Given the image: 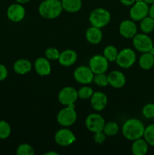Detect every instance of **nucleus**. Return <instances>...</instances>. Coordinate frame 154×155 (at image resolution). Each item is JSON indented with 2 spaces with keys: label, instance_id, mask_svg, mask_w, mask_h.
I'll use <instances>...</instances> for the list:
<instances>
[{
  "label": "nucleus",
  "instance_id": "c9c22d12",
  "mask_svg": "<svg viewBox=\"0 0 154 155\" xmlns=\"http://www.w3.org/2000/svg\"><path fill=\"white\" fill-rule=\"evenodd\" d=\"M120 2L122 3L123 5L125 6H131L134 2H136V0H119Z\"/></svg>",
  "mask_w": 154,
  "mask_h": 155
},
{
  "label": "nucleus",
  "instance_id": "dca6fc26",
  "mask_svg": "<svg viewBox=\"0 0 154 155\" xmlns=\"http://www.w3.org/2000/svg\"><path fill=\"white\" fill-rule=\"evenodd\" d=\"M34 68L36 74L41 77H46L51 72V64L49 60L45 57H39L36 58L34 63Z\"/></svg>",
  "mask_w": 154,
  "mask_h": 155
},
{
  "label": "nucleus",
  "instance_id": "423d86ee",
  "mask_svg": "<svg viewBox=\"0 0 154 155\" xmlns=\"http://www.w3.org/2000/svg\"><path fill=\"white\" fill-rule=\"evenodd\" d=\"M149 5L145 2H135L131 6L129 11V16L134 21H140L142 19L149 15Z\"/></svg>",
  "mask_w": 154,
  "mask_h": 155
},
{
  "label": "nucleus",
  "instance_id": "7c9ffc66",
  "mask_svg": "<svg viewBox=\"0 0 154 155\" xmlns=\"http://www.w3.org/2000/svg\"><path fill=\"white\" fill-rule=\"evenodd\" d=\"M93 82L97 86H100V87H105L107 85H109L108 77H107V75L106 74V73L95 74Z\"/></svg>",
  "mask_w": 154,
  "mask_h": 155
},
{
  "label": "nucleus",
  "instance_id": "ddd939ff",
  "mask_svg": "<svg viewBox=\"0 0 154 155\" xmlns=\"http://www.w3.org/2000/svg\"><path fill=\"white\" fill-rule=\"evenodd\" d=\"M26 10L22 4L14 3L8 8L7 16L8 19L12 22L18 23L23 21L25 18Z\"/></svg>",
  "mask_w": 154,
  "mask_h": 155
},
{
  "label": "nucleus",
  "instance_id": "f3484780",
  "mask_svg": "<svg viewBox=\"0 0 154 155\" xmlns=\"http://www.w3.org/2000/svg\"><path fill=\"white\" fill-rule=\"evenodd\" d=\"M78 59L77 53L72 49H66L60 53L58 61L63 67H71L75 64Z\"/></svg>",
  "mask_w": 154,
  "mask_h": 155
},
{
  "label": "nucleus",
  "instance_id": "393cba45",
  "mask_svg": "<svg viewBox=\"0 0 154 155\" xmlns=\"http://www.w3.org/2000/svg\"><path fill=\"white\" fill-rule=\"evenodd\" d=\"M118 54H119V51L116 47H115L114 45H110L104 48L103 55L108 60L109 62H113L116 61Z\"/></svg>",
  "mask_w": 154,
  "mask_h": 155
},
{
  "label": "nucleus",
  "instance_id": "a211bd4d",
  "mask_svg": "<svg viewBox=\"0 0 154 155\" xmlns=\"http://www.w3.org/2000/svg\"><path fill=\"white\" fill-rule=\"evenodd\" d=\"M109 85L115 89H121L126 83L125 74L119 71H113L107 75Z\"/></svg>",
  "mask_w": 154,
  "mask_h": 155
},
{
  "label": "nucleus",
  "instance_id": "4c0bfd02",
  "mask_svg": "<svg viewBox=\"0 0 154 155\" xmlns=\"http://www.w3.org/2000/svg\"><path fill=\"white\" fill-rule=\"evenodd\" d=\"M15 1L17 2L18 3H20V4H26V3L29 2L30 1H31V0H15Z\"/></svg>",
  "mask_w": 154,
  "mask_h": 155
},
{
  "label": "nucleus",
  "instance_id": "79ce46f5",
  "mask_svg": "<svg viewBox=\"0 0 154 155\" xmlns=\"http://www.w3.org/2000/svg\"><path fill=\"white\" fill-rule=\"evenodd\" d=\"M59 1H61V0H59Z\"/></svg>",
  "mask_w": 154,
  "mask_h": 155
},
{
  "label": "nucleus",
  "instance_id": "f704fd0d",
  "mask_svg": "<svg viewBox=\"0 0 154 155\" xmlns=\"http://www.w3.org/2000/svg\"><path fill=\"white\" fill-rule=\"evenodd\" d=\"M8 70L7 68L4 64H0V81L5 80L8 77Z\"/></svg>",
  "mask_w": 154,
  "mask_h": 155
},
{
  "label": "nucleus",
  "instance_id": "cd10ccee",
  "mask_svg": "<svg viewBox=\"0 0 154 155\" xmlns=\"http://www.w3.org/2000/svg\"><path fill=\"white\" fill-rule=\"evenodd\" d=\"M16 154L18 155H34L35 150L32 145L27 143H23L18 147Z\"/></svg>",
  "mask_w": 154,
  "mask_h": 155
},
{
  "label": "nucleus",
  "instance_id": "f8f14e48",
  "mask_svg": "<svg viewBox=\"0 0 154 155\" xmlns=\"http://www.w3.org/2000/svg\"><path fill=\"white\" fill-rule=\"evenodd\" d=\"M89 68L95 74H104L109 68V61L104 55L95 54L89 60Z\"/></svg>",
  "mask_w": 154,
  "mask_h": 155
},
{
  "label": "nucleus",
  "instance_id": "2f4dec72",
  "mask_svg": "<svg viewBox=\"0 0 154 155\" xmlns=\"http://www.w3.org/2000/svg\"><path fill=\"white\" fill-rule=\"evenodd\" d=\"M142 114L146 119H153L154 118V104L149 103L143 106L142 109Z\"/></svg>",
  "mask_w": 154,
  "mask_h": 155
},
{
  "label": "nucleus",
  "instance_id": "e433bc0d",
  "mask_svg": "<svg viewBox=\"0 0 154 155\" xmlns=\"http://www.w3.org/2000/svg\"><path fill=\"white\" fill-rule=\"evenodd\" d=\"M149 16H150L151 18L154 19V3H152L150 7H149Z\"/></svg>",
  "mask_w": 154,
  "mask_h": 155
},
{
  "label": "nucleus",
  "instance_id": "20e7f679",
  "mask_svg": "<svg viewBox=\"0 0 154 155\" xmlns=\"http://www.w3.org/2000/svg\"><path fill=\"white\" fill-rule=\"evenodd\" d=\"M77 120V113L75 105L65 106L58 112L57 115V121L61 127H69L73 125Z\"/></svg>",
  "mask_w": 154,
  "mask_h": 155
},
{
  "label": "nucleus",
  "instance_id": "ea45409f",
  "mask_svg": "<svg viewBox=\"0 0 154 155\" xmlns=\"http://www.w3.org/2000/svg\"><path fill=\"white\" fill-rule=\"evenodd\" d=\"M143 1L148 5H152V3H154V0H143Z\"/></svg>",
  "mask_w": 154,
  "mask_h": 155
},
{
  "label": "nucleus",
  "instance_id": "aec40b11",
  "mask_svg": "<svg viewBox=\"0 0 154 155\" xmlns=\"http://www.w3.org/2000/svg\"><path fill=\"white\" fill-rule=\"evenodd\" d=\"M131 149L134 155H145L148 152L149 144L144 139L140 138L133 141Z\"/></svg>",
  "mask_w": 154,
  "mask_h": 155
},
{
  "label": "nucleus",
  "instance_id": "0eeeda50",
  "mask_svg": "<svg viewBox=\"0 0 154 155\" xmlns=\"http://www.w3.org/2000/svg\"><path fill=\"white\" fill-rule=\"evenodd\" d=\"M54 141L62 147L69 146L76 141L75 134L66 127L60 129L54 134Z\"/></svg>",
  "mask_w": 154,
  "mask_h": 155
},
{
  "label": "nucleus",
  "instance_id": "4be33fe9",
  "mask_svg": "<svg viewBox=\"0 0 154 155\" xmlns=\"http://www.w3.org/2000/svg\"><path fill=\"white\" fill-rule=\"evenodd\" d=\"M63 10L69 13H75L80 11L82 6V0H61Z\"/></svg>",
  "mask_w": 154,
  "mask_h": 155
},
{
  "label": "nucleus",
  "instance_id": "a19ab883",
  "mask_svg": "<svg viewBox=\"0 0 154 155\" xmlns=\"http://www.w3.org/2000/svg\"><path fill=\"white\" fill-rule=\"evenodd\" d=\"M149 52L150 53V54H153V55H154V46H152V48H150V50H149Z\"/></svg>",
  "mask_w": 154,
  "mask_h": 155
},
{
  "label": "nucleus",
  "instance_id": "c756f323",
  "mask_svg": "<svg viewBox=\"0 0 154 155\" xmlns=\"http://www.w3.org/2000/svg\"><path fill=\"white\" fill-rule=\"evenodd\" d=\"M78 96L79 98L82 100H88L90 99L91 97L92 96L94 93V90L92 88L89 87L88 86H83L82 87L80 88L78 91Z\"/></svg>",
  "mask_w": 154,
  "mask_h": 155
},
{
  "label": "nucleus",
  "instance_id": "6e6552de",
  "mask_svg": "<svg viewBox=\"0 0 154 155\" xmlns=\"http://www.w3.org/2000/svg\"><path fill=\"white\" fill-rule=\"evenodd\" d=\"M95 74L89 66L82 65L77 67L73 72V77L76 82L82 85L90 84L93 82Z\"/></svg>",
  "mask_w": 154,
  "mask_h": 155
},
{
  "label": "nucleus",
  "instance_id": "39448f33",
  "mask_svg": "<svg viewBox=\"0 0 154 155\" xmlns=\"http://www.w3.org/2000/svg\"><path fill=\"white\" fill-rule=\"evenodd\" d=\"M136 59V53L134 50L130 48H125L119 51L116 63L121 68L128 69L134 64Z\"/></svg>",
  "mask_w": 154,
  "mask_h": 155
},
{
  "label": "nucleus",
  "instance_id": "c85d7f7f",
  "mask_svg": "<svg viewBox=\"0 0 154 155\" xmlns=\"http://www.w3.org/2000/svg\"><path fill=\"white\" fill-rule=\"evenodd\" d=\"M11 128L8 122L0 120V139H6L10 136Z\"/></svg>",
  "mask_w": 154,
  "mask_h": 155
},
{
  "label": "nucleus",
  "instance_id": "72a5a7b5",
  "mask_svg": "<svg viewBox=\"0 0 154 155\" xmlns=\"http://www.w3.org/2000/svg\"><path fill=\"white\" fill-rule=\"evenodd\" d=\"M107 139V136L103 131L94 133V141L98 145H102Z\"/></svg>",
  "mask_w": 154,
  "mask_h": 155
},
{
  "label": "nucleus",
  "instance_id": "9b49d317",
  "mask_svg": "<svg viewBox=\"0 0 154 155\" xmlns=\"http://www.w3.org/2000/svg\"><path fill=\"white\" fill-rule=\"evenodd\" d=\"M105 120L100 114L93 113L88 115L85 119V127L91 133L101 132L105 125Z\"/></svg>",
  "mask_w": 154,
  "mask_h": 155
},
{
  "label": "nucleus",
  "instance_id": "5701e85b",
  "mask_svg": "<svg viewBox=\"0 0 154 155\" xmlns=\"http://www.w3.org/2000/svg\"><path fill=\"white\" fill-rule=\"evenodd\" d=\"M139 66L143 70H149L154 67V55L148 52L141 54L138 60Z\"/></svg>",
  "mask_w": 154,
  "mask_h": 155
},
{
  "label": "nucleus",
  "instance_id": "b1692460",
  "mask_svg": "<svg viewBox=\"0 0 154 155\" xmlns=\"http://www.w3.org/2000/svg\"><path fill=\"white\" fill-rule=\"evenodd\" d=\"M140 28L143 33H152L154 30V19L150 16H146L140 22Z\"/></svg>",
  "mask_w": 154,
  "mask_h": 155
},
{
  "label": "nucleus",
  "instance_id": "1a4fd4ad",
  "mask_svg": "<svg viewBox=\"0 0 154 155\" xmlns=\"http://www.w3.org/2000/svg\"><path fill=\"white\" fill-rule=\"evenodd\" d=\"M132 39L134 48L140 52H148L153 46L152 39L146 33H137Z\"/></svg>",
  "mask_w": 154,
  "mask_h": 155
},
{
  "label": "nucleus",
  "instance_id": "f03ea898",
  "mask_svg": "<svg viewBox=\"0 0 154 155\" xmlns=\"http://www.w3.org/2000/svg\"><path fill=\"white\" fill-rule=\"evenodd\" d=\"M39 13L43 18L55 19L62 13L63 7L59 0H44L39 5Z\"/></svg>",
  "mask_w": 154,
  "mask_h": 155
},
{
  "label": "nucleus",
  "instance_id": "4468645a",
  "mask_svg": "<svg viewBox=\"0 0 154 155\" xmlns=\"http://www.w3.org/2000/svg\"><path fill=\"white\" fill-rule=\"evenodd\" d=\"M119 31L124 38L132 39L137 33V27L132 20H125L119 24Z\"/></svg>",
  "mask_w": 154,
  "mask_h": 155
},
{
  "label": "nucleus",
  "instance_id": "bb28decb",
  "mask_svg": "<svg viewBox=\"0 0 154 155\" xmlns=\"http://www.w3.org/2000/svg\"><path fill=\"white\" fill-rule=\"evenodd\" d=\"M143 137L149 145L154 146V124H150L145 127Z\"/></svg>",
  "mask_w": 154,
  "mask_h": 155
},
{
  "label": "nucleus",
  "instance_id": "a878e982",
  "mask_svg": "<svg viewBox=\"0 0 154 155\" xmlns=\"http://www.w3.org/2000/svg\"><path fill=\"white\" fill-rule=\"evenodd\" d=\"M119 131V127L117 123L114 121H110V122L105 123L103 132L105 133L107 136H116Z\"/></svg>",
  "mask_w": 154,
  "mask_h": 155
},
{
  "label": "nucleus",
  "instance_id": "9d476101",
  "mask_svg": "<svg viewBox=\"0 0 154 155\" xmlns=\"http://www.w3.org/2000/svg\"><path fill=\"white\" fill-rule=\"evenodd\" d=\"M78 98V92L72 86H66L59 92L58 101L64 106L74 104Z\"/></svg>",
  "mask_w": 154,
  "mask_h": 155
},
{
  "label": "nucleus",
  "instance_id": "473e14b6",
  "mask_svg": "<svg viewBox=\"0 0 154 155\" xmlns=\"http://www.w3.org/2000/svg\"><path fill=\"white\" fill-rule=\"evenodd\" d=\"M60 51L57 48L50 47L48 48L45 51V55L46 58L49 61H56L58 60L59 56H60Z\"/></svg>",
  "mask_w": 154,
  "mask_h": 155
},
{
  "label": "nucleus",
  "instance_id": "58836bf2",
  "mask_svg": "<svg viewBox=\"0 0 154 155\" xmlns=\"http://www.w3.org/2000/svg\"><path fill=\"white\" fill-rule=\"evenodd\" d=\"M45 155H59V153L55 152V151H48L45 153Z\"/></svg>",
  "mask_w": 154,
  "mask_h": 155
},
{
  "label": "nucleus",
  "instance_id": "7ed1b4c3",
  "mask_svg": "<svg viewBox=\"0 0 154 155\" xmlns=\"http://www.w3.org/2000/svg\"><path fill=\"white\" fill-rule=\"evenodd\" d=\"M111 15L108 10L103 8H97L91 11L89 15V22L91 26L103 28L110 23Z\"/></svg>",
  "mask_w": 154,
  "mask_h": 155
},
{
  "label": "nucleus",
  "instance_id": "f257e3e1",
  "mask_svg": "<svg viewBox=\"0 0 154 155\" xmlns=\"http://www.w3.org/2000/svg\"><path fill=\"white\" fill-rule=\"evenodd\" d=\"M144 130V124L137 118L128 119L122 127V135L125 139L130 141H134L143 137Z\"/></svg>",
  "mask_w": 154,
  "mask_h": 155
},
{
  "label": "nucleus",
  "instance_id": "412c9836",
  "mask_svg": "<svg viewBox=\"0 0 154 155\" xmlns=\"http://www.w3.org/2000/svg\"><path fill=\"white\" fill-rule=\"evenodd\" d=\"M33 68L31 62L25 58H20L14 62L13 69L16 74L20 75H24L30 72Z\"/></svg>",
  "mask_w": 154,
  "mask_h": 155
},
{
  "label": "nucleus",
  "instance_id": "6ab92c4d",
  "mask_svg": "<svg viewBox=\"0 0 154 155\" xmlns=\"http://www.w3.org/2000/svg\"><path fill=\"white\" fill-rule=\"evenodd\" d=\"M85 39L89 43L97 45L103 39V33L101 28L91 26L85 32Z\"/></svg>",
  "mask_w": 154,
  "mask_h": 155
},
{
  "label": "nucleus",
  "instance_id": "2eb2a0df",
  "mask_svg": "<svg viewBox=\"0 0 154 155\" xmlns=\"http://www.w3.org/2000/svg\"><path fill=\"white\" fill-rule=\"evenodd\" d=\"M91 105L95 111H102L106 108L108 103L107 95L102 92H94L90 98Z\"/></svg>",
  "mask_w": 154,
  "mask_h": 155
}]
</instances>
